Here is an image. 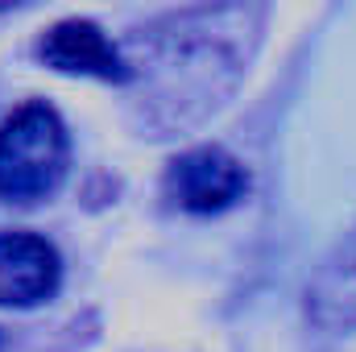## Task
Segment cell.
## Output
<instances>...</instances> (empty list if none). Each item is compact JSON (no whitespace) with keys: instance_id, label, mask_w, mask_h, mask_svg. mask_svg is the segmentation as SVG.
<instances>
[{"instance_id":"cell-5","label":"cell","mask_w":356,"mask_h":352,"mask_svg":"<svg viewBox=\"0 0 356 352\" xmlns=\"http://www.w3.org/2000/svg\"><path fill=\"white\" fill-rule=\"evenodd\" d=\"M63 282L58 249L38 232H0V307H38Z\"/></svg>"},{"instance_id":"cell-6","label":"cell","mask_w":356,"mask_h":352,"mask_svg":"<svg viewBox=\"0 0 356 352\" xmlns=\"http://www.w3.org/2000/svg\"><path fill=\"white\" fill-rule=\"evenodd\" d=\"M311 311L327 328H348L356 323V237L340 249V257L319 273L311 286Z\"/></svg>"},{"instance_id":"cell-2","label":"cell","mask_w":356,"mask_h":352,"mask_svg":"<svg viewBox=\"0 0 356 352\" xmlns=\"http://www.w3.org/2000/svg\"><path fill=\"white\" fill-rule=\"evenodd\" d=\"M71 162L63 116L46 99L21 104L0 125V199L38 203L58 191Z\"/></svg>"},{"instance_id":"cell-1","label":"cell","mask_w":356,"mask_h":352,"mask_svg":"<svg viewBox=\"0 0 356 352\" xmlns=\"http://www.w3.org/2000/svg\"><path fill=\"white\" fill-rule=\"evenodd\" d=\"M266 4H191L141 29L124 54L149 137H182L203 129L245 83L261 46Z\"/></svg>"},{"instance_id":"cell-4","label":"cell","mask_w":356,"mask_h":352,"mask_svg":"<svg viewBox=\"0 0 356 352\" xmlns=\"http://www.w3.org/2000/svg\"><path fill=\"white\" fill-rule=\"evenodd\" d=\"M38 58L63 75H91L104 83H129V63L124 50L112 46V38L88 21V17H67L54 21L38 38Z\"/></svg>"},{"instance_id":"cell-3","label":"cell","mask_w":356,"mask_h":352,"mask_svg":"<svg viewBox=\"0 0 356 352\" xmlns=\"http://www.w3.org/2000/svg\"><path fill=\"white\" fill-rule=\"evenodd\" d=\"M162 186H166V199L178 203L182 211L211 216L232 207L249 191V170L224 145H191L166 166Z\"/></svg>"}]
</instances>
